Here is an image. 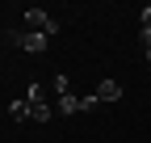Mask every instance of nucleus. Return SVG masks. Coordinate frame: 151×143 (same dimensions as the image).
Masks as SVG:
<instances>
[{
  "label": "nucleus",
  "instance_id": "f257e3e1",
  "mask_svg": "<svg viewBox=\"0 0 151 143\" xmlns=\"http://www.w3.org/2000/svg\"><path fill=\"white\" fill-rule=\"evenodd\" d=\"M25 101H29V122H46V118H55V114H59V110L46 101V84H29Z\"/></svg>",
  "mask_w": 151,
  "mask_h": 143
},
{
  "label": "nucleus",
  "instance_id": "f03ea898",
  "mask_svg": "<svg viewBox=\"0 0 151 143\" xmlns=\"http://www.w3.org/2000/svg\"><path fill=\"white\" fill-rule=\"evenodd\" d=\"M25 30L42 34V38H55V34H59V21H55L46 9H25Z\"/></svg>",
  "mask_w": 151,
  "mask_h": 143
},
{
  "label": "nucleus",
  "instance_id": "7ed1b4c3",
  "mask_svg": "<svg viewBox=\"0 0 151 143\" xmlns=\"http://www.w3.org/2000/svg\"><path fill=\"white\" fill-rule=\"evenodd\" d=\"M9 38L21 46V51H29V55L46 51V42H50V38H42V34H29V30H9Z\"/></svg>",
  "mask_w": 151,
  "mask_h": 143
},
{
  "label": "nucleus",
  "instance_id": "20e7f679",
  "mask_svg": "<svg viewBox=\"0 0 151 143\" xmlns=\"http://www.w3.org/2000/svg\"><path fill=\"white\" fill-rule=\"evenodd\" d=\"M92 105H97V101H92V93H88V97L63 93V97H59V114H80V110H92Z\"/></svg>",
  "mask_w": 151,
  "mask_h": 143
},
{
  "label": "nucleus",
  "instance_id": "39448f33",
  "mask_svg": "<svg viewBox=\"0 0 151 143\" xmlns=\"http://www.w3.org/2000/svg\"><path fill=\"white\" fill-rule=\"evenodd\" d=\"M118 97H122V84L118 80H101L97 88H92V101H97V105L101 101H118Z\"/></svg>",
  "mask_w": 151,
  "mask_h": 143
},
{
  "label": "nucleus",
  "instance_id": "423d86ee",
  "mask_svg": "<svg viewBox=\"0 0 151 143\" xmlns=\"http://www.w3.org/2000/svg\"><path fill=\"white\" fill-rule=\"evenodd\" d=\"M9 114H13L17 122H25V118H29V101H25V97H21V101H13V105H9Z\"/></svg>",
  "mask_w": 151,
  "mask_h": 143
},
{
  "label": "nucleus",
  "instance_id": "0eeeda50",
  "mask_svg": "<svg viewBox=\"0 0 151 143\" xmlns=\"http://www.w3.org/2000/svg\"><path fill=\"white\" fill-rule=\"evenodd\" d=\"M55 93H59V97L71 93V80H67V76H55Z\"/></svg>",
  "mask_w": 151,
  "mask_h": 143
},
{
  "label": "nucleus",
  "instance_id": "6e6552de",
  "mask_svg": "<svg viewBox=\"0 0 151 143\" xmlns=\"http://www.w3.org/2000/svg\"><path fill=\"white\" fill-rule=\"evenodd\" d=\"M143 30H151V4L143 9Z\"/></svg>",
  "mask_w": 151,
  "mask_h": 143
},
{
  "label": "nucleus",
  "instance_id": "1a4fd4ad",
  "mask_svg": "<svg viewBox=\"0 0 151 143\" xmlns=\"http://www.w3.org/2000/svg\"><path fill=\"white\" fill-rule=\"evenodd\" d=\"M147 63H151V51H147Z\"/></svg>",
  "mask_w": 151,
  "mask_h": 143
}]
</instances>
